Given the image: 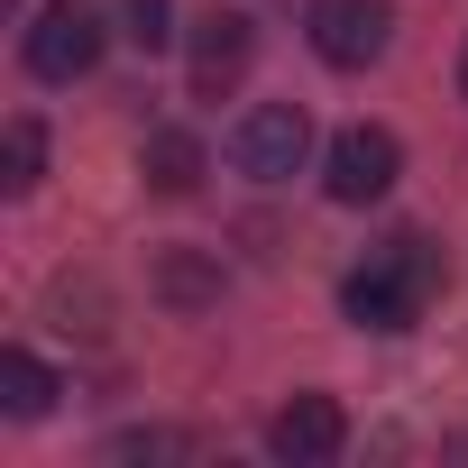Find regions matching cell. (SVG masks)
<instances>
[{
	"instance_id": "6da1fadb",
	"label": "cell",
	"mask_w": 468,
	"mask_h": 468,
	"mask_svg": "<svg viewBox=\"0 0 468 468\" xmlns=\"http://www.w3.org/2000/svg\"><path fill=\"white\" fill-rule=\"evenodd\" d=\"M431 285H441V249L422 239V229H404V239H386V249L340 285V313H349L358 331H413L422 303H431Z\"/></svg>"
},
{
	"instance_id": "7a4b0ae2",
	"label": "cell",
	"mask_w": 468,
	"mask_h": 468,
	"mask_svg": "<svg viewBox=\"0 0 468 468\" xmlns=\"http://www.w3.org/2000/svg\"><path fill=\"white\" fill-rule=\"evenodd\" d=\"M101 47H111V28H101L92 0H47L37 28H28V74L37 83H83L101 65Z\"/></svg>"
},
{
	"instance_id": "3957f363",
	"label": "cell",
	"mask_w": 468,
	"mask_h": 468,
	"mask_svg": "<svg viewBox=\"0 0 468 468\" xmlns=\"http://www.w3.org/2000/svg\"><path fill=\"white\" fill-rule=\"evenodd\" d=\"M303 156H313L303 101H258L239 129H229V165H239L249 184H285V175H303Z\"/></svg>"
},
{
	"instance_id": "277c9868",
	"label": "cell",
	"mask_w": 468,
	"mask_h": 468,
	"mask_svg": "<svg viewBox=\"0 0 468 468\" xmlns=\"http://www.w3.org/2000/svg\"><path fill=\"white\" fill-rule=\"evenodd\" d=\"M395 175H404V147H395V129H377V120H349V129L322 147V193H331V202H386Z\"/></svg>"
},
{
	"instance_id": "5b68a950",
	"label": "cell",
	"mask_w": 468,
	"mask_h": 468,
	"mask_svg": "<svg viewBox=\"0 0 468 468\" xmlns=\"http://www.w3.org/2000/svg\"><path fill=\"white\" fill-rule=\"evenodd\" d=\"M313 56L322 65H340V74H358V65H377L386 56V37H395V10L386 0H313Z\"/></svg>"
},
{
	"instance_id": "8992f818",
	"label": "cell",
	"mask_w": 468,
	"mask_h": 468,
	"mask_svg": "<svg viewBox=\"0 0 468 468\" xmlns=\"http://www.w3.org/2000/svg\"><path fill=\"white\" fill-rule=\"evenodd\" d=\"M267 450H276L285 468H322V459H340V450H349V413H340L331 395H294V404H276Z\"/></svg>"
},
{
	"instance_id": "52a82bcc",
	"label": "cell",
	"mask_w": 468,
	"mask_h": 468,
	"mask_svg": "<svg viewBox=\"0 0 468 468\" xmlns=\"http://www.w3.org/2000/svg\"><path fill=\"white\" fill-rule=\"evenodd\" d=\"M249 56H258V19H249V10H202V19H193V92H202V101L239 83Z\"/></svg>"
},
{
	"instance_id": "ba28073f",
	"label": "cell",
	"mask_w": 468,
	"mask_h": 468,
	"mask_svg": "<svg viewBox=\"0 0 468 468\" xmlns=\"http://www.w3.org/2000/svg\"><path fill=\"white\" fill-rule=\"evenodd\" d=\"M147 294H156L165 313H211V303H220V258H211V249H156Z\"/></svg>"
},
{
	"instance_id": "9c48e42d",
	"label": "cell",
	"mask_w": 468,
	"mask_h": 468,
	"mask_svg": "<svg viewBox=\"0 0 468 468\" xmlns=\"http://www.w3.org/2000/svg\"><path fill=\"white\" fill-rule=\"evenodd\" d=\"M202 138L193 129H147V147H138V175H147V193H193L202 184Z\"/></svg>"
},
{
	"instance_id": "30bf717a",
	"label": "cell",
	"mask_w": 468,
	"mask_h": 468,
	"mask_svg": "<svg viewBox=\"0 0 468 468\" xmlns=\"http://www.w3.org/2000/svg\"><path fill=\"white\" fill-rule=\"evenodd\" d=\"M56 367L47 358H28V349H10V358H0V413H10V422H47L56 413Z\"/></svg>"
},
{
	"instance_id": "8fae6325",
	"label": "cell",
	"mask_w": 468,
	"mask_h": 468,
	"mask_svg": "<svg viewBox=\"0 0 468 468\" xmlns=\"http://www.w3.org/2000/svg\"><path fill=\"white\" fill-rule=\"evenodd\" d=\"M37 175H47V129L10 120L0 129V193H37Z\"/></svg>"
},
{
	"instance_id": "7c38bea8",
	"label": "cell",
	"mask_w": 468,
	"mask_h": 468,
	"mask_svg": "<svg viewBox=\"0 0 468 468\" xmlns=\"http://www.w3.org/2000/svg\"><path fill=\"white\" fill-rule=\"evenodd\" d=\"M111 459H202V441H193V431L147 422V431H111Z\"/></svg>"
},
{
	"instance_id": "4fadbf2b",
	"label": "cell",
	"mask_w": 468,
	"mask_h": 468,
	"mask_svg": "<svg viewBox=\"0 0 468 468\" xmlns=\"http://www.w3.org/2000/svg\"><path fill=\"white\" fill-rule=\"evenodd\" d=\"M129 37H138V47L156 56V47L175 37V0H129Z\"/></svg>"
},
{
	"instance_id": "5bb4252c",
	"label": "cell",
	"mask_w": 468,
	"mask_h": 468,
	"mask_svg": "<svg viewBox=\"0 0 468 468\" xmlns=\"http://www.w3.org/2000/svg\"><path fill=\"white\" fill-rule=\"evenodd\" d=\"M459 92H468V56H459Z\"/></svg>"
}]
</instances>
